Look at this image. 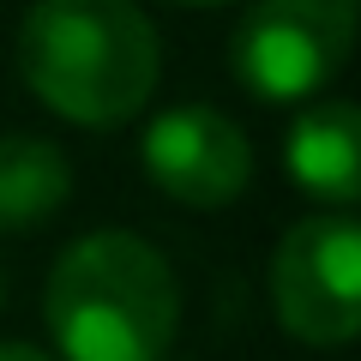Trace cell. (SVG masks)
Returning <instances> with one entry per match:
<instances>
[{"label":"cell","instance_id":"obj_1","mask_svg":"<svg viewBox=\"0 0 361 361\" xmlns=\"http://www.w3.org/2000/svg\"><path fill=\"white\" fill-rule=\"evenodd\" d=\"M151 18L133 0H37L18 25V73L73 127H121L157 90Z\"/></svg>","mask_w":361,"mask_h":361},{"label":"cell","instance_id":"obj_2","mask_svg":"<svg viewBox=\"0 0 361 361\" xmlns=\"http://www.w3.org/2000/svg\"><path fill=\"white\" fill-rule=\"evenodd\" d=\"M42 313L66 361H163L180 325V289L151 241L97 229L54 259Z\"/></svg>","mask_w":361,"mask_h":361},{"label":"cell","instance_id":"obj_3","mask_svg":"<svg viewBox=\"0 0 361 361\" xmlns=\"http://www.w3.org/2000/svg\"><path fill=\"white\" fill-rule=\"evenodd\" d=\"M355 18V0H259L229 49L235 78L265 103H301L343 73Z\"/></svg>","mask_w":361,"mask_h":361},{"label":"cell","instance_id":"obj_4","mask_svg":"<svg viewBox=\"0 0 361 361\" xmlns=\"http://www.w3.org/2000/svg\"><path fill=\"white\" fill-rule=\"evenodd\" d=\"M271 301L289 337L319 349H343L361 325V235L343 211L307 217L277 241Z\"/></svg>","mask_w":361,"mask_h":361},{"label":"cell","instance_id":"obj_5","mask_svg":"<svg viewBox=\"0 0 361 361\" xmlns=\"http://www.w3.org/2000/svg\"><path fill=\"white\" fill-rule=\"evenodd\" d=\"M145 175L163 187L175 205L217 211L241 199L247 175H253V145L229 115L205 103H180L151 121L145 133Z\"/></svg>","mask_w":361,"mask_h":361},{"label":"cell","instance_id":"obj_6","mask_svg":"<svg viewBox=\"0 0 361 361\" xmlns=\"http://www.w3.org/2000/svg\"><path fill=\"white\" fill-rule=\"evenodd\" d=\"M289 175L301 193L325 199V205H355L361 193V121L349 103H313L289 127Z\"/></svg>","mask_w":361,"mask_h":361},{"label":"cell","instance_id":"obj_7","mask_svg":"<svg viewBox=\"0 0 361 361\" xmlns=\"http://www.w3.org/2000/svg\"><path fill=\"white\" fill-rule=\"evenodd\" d=\"M73 193V163L61 145L25 139V133H0V235L37 229Z\"/></svg>","mask_w":361,"mask_h":361},{"label":"cell","instance_id":"obj_8","mask_svg":"<svg viewBox=\"0 0 361 361\" xmlns=\"http://www.w3.org/2000/svg\"><path fill=\"white\" fill-rule=\"evenodd\" d=\"M0 361H49V355H37L30 343H0Z\"/></svg>","mask_w":361,"mask_h":361},{"label":"cell","instance_id":"obj_9","mask_svg":"<svg viewBox=\"0 0 361 361\" xmlns=\"http://www.w3.org/2000/svg\"><path fill=\"white\" fill-rule=\"evenodd\" d=\"M187 6H217V0H187Z\"/></svg>","mask_w":361,"mask_h":361}]
</instances>
